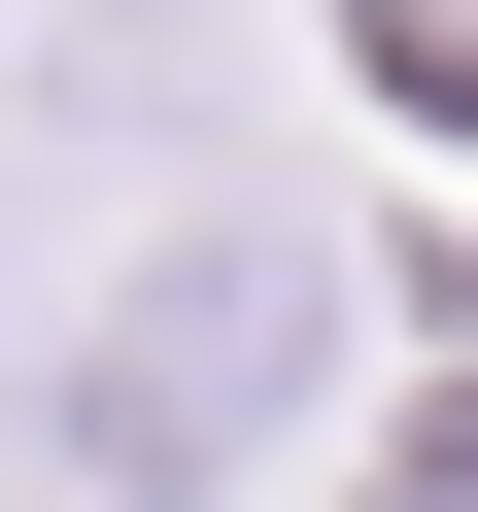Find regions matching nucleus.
Here are the masks:
<instances>
[{
    "label": "nucleus",
    "mask_w": 478,
    "mask_h": 512,
    "mask_svg": "<svg viewBox=\"0 0 478 512\" xmlns=\"http://www.w3.org/2000/svg\"><path fill=\"white\" fill-rule=\"evenodd\" d=\"M308 376H342V308H308V239H274V205H171L137 274H103L69 342H35V444H69L103 512H171V478H239V444H274Z\"/></svg>",
    "instance_id": "1"
}]
</instances>
